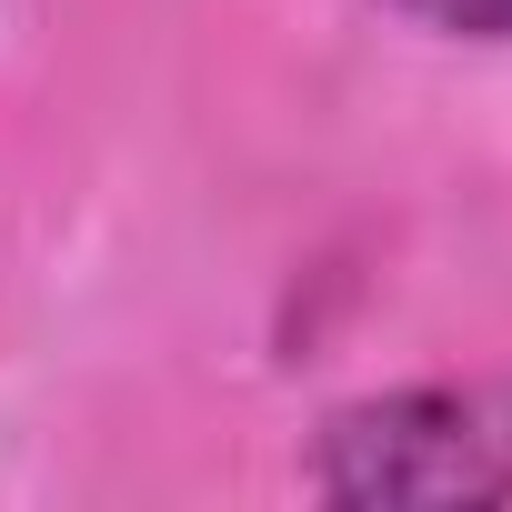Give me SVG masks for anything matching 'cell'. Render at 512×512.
Masks as SVG:
<instances>
[{
    "instance_id": "obj_1",
    "label": "cell",
    "mask_w": 512,
    "mask_h": 512,
    "mask_svg": "<svg viewBox=\"0 0 512 512\" xmlns=\"http://www.w3.org/2000/svg\"><path fill=\"white\" fill-rule=\"evenodd\" d=\"M312 492L342 512H492L512 502V392L412 382L342 402L312 442Z\"/></svg>"
},
{
    "instance_id": "obj_2",
    "label": "cell",
    "mask_w": 512,
    "mask_h": 512,
    "mask_svg": "<svg viewBox=\"0 0 512 512\" xmlns=\"http://www.w3.org/2000/svg\"><path fill=\"white\" fill-rule=\"evenodd\" d=\"M382 11H402L422 31H452V41H512V0H382Z\"/></svg>"
}]
</instances>
